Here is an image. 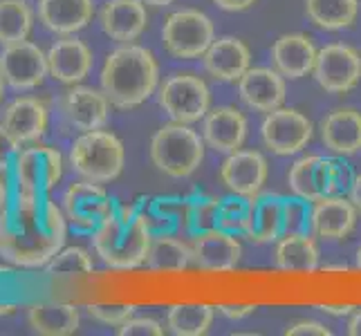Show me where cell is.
Segmentation results:
<instances>
[{
	"mask_svg": "<svg viewBox=\"0 0 361 336\" xmlns=\"http://www.w3.org/2000/svg\"><path fill=\"white\" fill-rule=\"evenodd\" d=\"M41 202L11 193L9 206L0 213V256L7 263L36 269L45 267L61 249L68 231L49 229L41 218Z\"/></svg>",
	"mask_w": 361,
	"mask_h": 336,
	"instance_id": "obj_1",
	"label": "cell"
},
{
	"mask_svg": "<svg viewBox=\"0 0 361 336\" xmlns=\"http://www.w3.org/2000/svg\"><path fill=\"white\" fill-rule=\"evenodd\" d=\"M159 70L153 54L142 45H123L110 52L102 68V90L117 108L142 106L157 88Z\"/></svg>",
	"mask_w": 361,
	"mask_h": 336,
	"instance_id": "obj_2",
	"label": "cell"
},
{
	"mask_svg": "<svg viewBox=\"0 0 361 336\" xmlns=\"http://www.w3.org/2000/svg\"><path fill=\"white\" fill-rule=\"evenodd\" d=\"M151 242L146 218L130 209H115L92 231L97 256L113 269H135L144 265Z\"/></svg>",
	"mask_w": 361,
	"mask_h": 336,
	"instance_id": "obj_3",
	"label": "cell"
},
{
	"mask_svg": "<svg viewBox=\"0 0 361 336\" xmlns=\"http://www.w3.org/2000/svg\"><path fill=\"white\" fill-rule=\"evenodd\" d=\"M151 159L169 178H189L204 159V139L189 123H166L153 135Z\"/></svg>",
	"mask_w": 361,
	"mask_h": 336,
	"instance_id": "obj_4",
	"label": "cell"
},
{
	"mask_svg": "<svg viewBox=\"0 0 361 336\" xmlns=\"http://www.w3.org/2000/svg\"><path fill=\"white\" fill-rule=\"evenodd\" d=\"M70 164L83 180L108 184L123 170V144L108 130H88L70 148Z\"/></svg>",
	"mask_w": 361,
	"mask_h": 336,
	"instance_id": "obj_5",
	"label": "cell"
},
{
	"mask_svg": "<svg viewBox=\"0 0 361 336\" xmlns=\"http://www.w3.org/2000/svg\"><path fill=\"white\" fill-rule=\"evenodd\" d=\"M14 195L39 200L59 184L63 175V157L49 146H36L18 151L14 164Z\"/></svg>",
	"mask_w": 361,
	"mask_h": 336,
	"instance_id": "obj_6",
	"label": "cell"
},
{
	"mask_svg": "<svg viewBox=\"0 0 361 336\" xmlns=\"http://www.w3.org/2000/svg\"><path fill=\"white\" fill-rule=\"evenodd\" d=\"M161 41L166 49L178 58L204 56L214 43V23L197 9H182L171 14L161 30Z\"/></svg>",
	"mask_w": 361,
	"mask_h": 336,
	"instance_id": "obj_7",
	"label": "cell"
},
{
	"mask_svg": "<svg viewBox=\"0 0 361 336\" xmlns=\"http://www.w3.org/2000/svg\"><path fill=\"white\" fill-rule=\"evenodd\" d=\"M211 94L207 83L193 74H176L159 88V106L173 121L193 123L207 117Z\"/></svg>",
	"mask_w": 361,
	"mask_h": 336,
	"instance_id": "obj_8",
	"label": "cell"
},
{
	"mask_svg": "<svg viewBox=\"0 0 361 336\" xmlns=\"http://www.w3.org/2000/svg\"><path fill=\"white\" fill-rule=\"evenodd\" d=\"M314 79L326 92L343 94L361 81V54L350 45L334 43L317 52Z\"/></svg>",
	"mask_w": 361,
	"mask_h": 336,
	"instance_id": "obj_9",
	"label": "cell"
},
{
	"mask_svg": "<svg viewBox=\"0 0 361 336\" xmlns=\"http://www.w3.org/2000/svg\"><path fill=\"white\" fill-rule=\"evenodd\" d=\"M263 144L276 155H294L312 139V121L292 108H276L267 112L260 126Z\"/></svg>",
	"mask_w": 361,
	"mask_h": 336,
	"instance_id": "obj_10",
	"label": "cell"
},
{
	"mask_svg": "<svg viewBox=\"0 0 361 336\" xmlns=\"http://www.w3.org/2000/svg\"><path fill=\"white\" fill-rule=\"evenodd\" d=\"M49 74L47 54L39 45L30 41H18L5 45L0 52V77L16 90H30L41 85Z\"/></svg>",
	"mask_w": 361,
	"mask_h": 336,
	"instance_id": "obj_11",
	"label": "cell"
},
{
	"mask_svg": "<svg viewBox=\"0 0 361 336\" xmlns=\"http://www.w3.org/2000/svg\"><path fill=\"white\" fill-rule=\"evenodd\" d=\"M113 211L115 202L102 189V184L90 180L72 184L63 195V213L68 222H72L79 229L94 231Z\"/></svg>",
	"mask_w": 361,
	"mask_h": 336,
	"instance_id": "obj_12",
	"label": "cell"
},
{
	"mask_svg": "<svg viewBox=\"0 0 361 336\" xmlns=\"http://www.w3.org/2000/svg\"><path fill=\"white\" fill-rule=\"evenodd\" d=\"M290 189L294 195L303 200L317 202L326 195H334L339 191L337 182V159L321 157V155H307L301 157L290 168Z\"/></svg>",
	"mask_w": 361,
	"mask_h": 336,
	"instance_id": "obj_13",
	"label": "cell"
},
{
	"mask_svg": "<svg viewBox=\"0 0 361 336\" xmlns=\"http://www.w3.org/2000/svg\"><path fill=\"white\" fill-rule=\"evenodd\" d=\"M220 180L231 193L254 197L267 182V161L258 151H233L220 166Z\"/></svg>",
	"mask_w": 361,
	"mask_h": 336,
	"instance_id": "obj_14",
	"label": "cell"
},
{
	"mask_svg": "<svg viewBox=\"0 0 361 336\" xmlns=\"http://www.w3.org/2000/svg\"><path fill=\"white\" fill-rule=\"evenodd\" d=\"M243 247L233 238L231 231L214 229L195 235L193 240V260L204 271H231L240 263Z\"/></svg>",
	"mask_w": 361,
	"mask_h": 336,
	"instance_id": "obj_15",
	"label": "cell"
},
{
	"mask_svg": "<svg viewBox=\"0 0 361 336\" xmlns=\"http://www.w3.org/2000/svg\"><path fill=\"white\" fill-rule=\"evenodd\" d=\"M63 115L81 132L99 130L108 121L110 101L104 90L99 92L94 88H85V85H74L63 97Z\"/></svg>",
	"mask_w": 361,
	"mask_h": 336,
	"instance_id": "obj_16",
	"label": "cell"
},
{
	"mask_svg": "<svg viewBox=\"0 0 361 336\" xmlns=\"http://www.w3.org/2000/svg\"><path fill=\"white\" fill-rule=\"evenodd\" d=\"M240 99L258 112H271L285 101V81L279 70L249 68L238 79Z\"/></svg>",
	"mask_w": 361,
	"mask_h": 336,
	"instance_id": "obj_17",
	"label": "cell"
},
{
	"mask_svg": "<svg viewBox=\"0 0 361 336\" xmlns=\"http://www.w3.org/2000/svg\"><path fill=\"white\" fill-rule=\"evenodd\" d=\"M247 119L231 106L209 110L202 123V139L218 153H233L245 144Z\"/></svg>",
	"mask_w": 361,
	"mask_h": 336,
	"instance_id": "obj_18",
	"label": "cell"
},
{
	"mask_svg": "<svg viewBox=\"0 0 361 336\" xmlns=\"http://www.w3.org/2000/svg\"><path fill=\"white\" fill-rule=\"evenodd\" d=\"M357 206L339 195H326L312 206V233L323 240H341L355 229Z\"/></svg>",
	"mask_w": 361,
	"mask_h": 336,
	"instance_id": "obj_19",
	"label": "cell"
},
{
	"mask_svg": "<svg viewBox=\"0 0 361 336\" xmlns=\"http://www.w3.org/2000/svg\"><path fill=\"white\" fill-rule=\"evenodd\" d=\"M99 20L113 41L130 43L146 30L148 14L144 0H108L99 14Z\"/></svg>",
	"mask_w": 361,
	"mask_h": 336,
	"instance_id": "obj_20",
	"label": "cell"
},
{
	"mask_svg": "<svg viewBox=\"0 0 361 336\" xmlns=\"http://www.w3.org/2000/svg\"><path fill=\"white\" fill-rule=\"evenodd\" d=\"M47 68L52 79L74 85L83 81L92 68V52L88 45L77 39L56 41L47 52Z\"/></svg>",
	"mask_w": 361,
	"mask_h": 336,
	"instance_id": "obj_21",
	"label": "cell"
},
{
	"mask_svg": "<svg viewBox=\"0 0 361 336\" xmlns=\"http://www.w3.org/2000/svg\"><path fill=\"white\" fill-rule=\"evenodd\" d=\"M249 63H252L249 47L233 36L214 41L204 52L207 72L220 81H238L249 70Z\"/></svg>",
	"mask_w": 361,
	"mask_h": 336,
	"instance_id": "obj_22",
	"label": "cell"
},
{
	"mask_svg": "<svg viewBox=\"0 0 361 336\" xmlns=\"http://www.w3.org/2000/svg\"><path fill=\"white\" fill-rule=\"evenodd\" d=\"M271 61L283 77L301 79L314 70L317 49L305 34H285L271 47Z\"/></svg>",
	"mask_w": 361,
	"mask_h": 336,
	"instance_id": "obj_23",
	"label": "cell"
},
{
	"mask_svg": "<svg viewBox=\"0 0 361 336\" xmlns=\"http://www.w3.org/2000/svg\"><path fill=\"white\" fill-rule=\"evenodd\" d=\"M3 126L16 137L20 144L41 139L47 128V108L39 99L20 97L11 101L3 112Z\"/></svg>",
	"mask_w": 361,
	"mask_h": 336,
	"instance_id": "obj_24",
	"label": "cell"
},
{
	"mask_svg": "<svg viewBox=\"0 0 361 336\" xmlns=\"http://www.w3.org/2000/svg\"><path fill=\"white\" fill-rule=\"evenodd\" d=\"M283 202L285 197L276 193H263L252 197L245 235L252 242H274L283 238Z\"/></svg>",
	"mask_w": 361,
	"mask_h": 336,
	"instance_id": "obj_25",
	"label": "cell"
},
{
	"mask_svg": "<svg viewBox=\"0 0 361 336\" xmlns=\"http://www.w3.org/2000/svg\"><path fill=\"white\" fill-rule=\"evenodd\" d=\"M321 137L334 155H353L361 148V112L353 108L334 110L321 123Z\"/></svg>",
	"mask_w": 361,
	"mask_h": 336,
	"instance_id": "obj_26",
	"label": "cell"
},
{
	"mask_svg": "<svg viewBox=\"0 0 361 336\" xmlns=\"http://www.w3.org/2000/svg\"><path fill=\"white\" fill-rule=\"evenodd\" d=\"M39 18L49 32L74 34L92 18V0H41Z\"/></svg>",
	"mask_w": 361,
	"mask_h": 336,
	"instance_id": "obj_27",
	"label": "cell"
},
{
	"mask_svg": "<svg viewBox=\"0 0 361 336\" xmlns=\"http://www.w3.org/2000/svg\"><path fill=\"white\" fill-rule=\"evenodd\" d=\"M27 321L36 334L68 336L79 330V307L72 303H36L30 307Z\"/></svg>",
	"mask_w": 361,
	"mask_h": 336,
	"instance_id": "obj_28",
	"label": "cell"
},
{
	"mask_svg": "<svg viewBox=\"0 0 361 336\" xmlns=\"http://www.w3.org/2000/svg\"><path fill=\"white\" fill-rule=\"evenodd\" d=\"M276 269L288 273H312L319 267V249L312 233L283 235L274 251Z\"/></svg>",
	"mask_w": 361,
	"mask_h": 336,
	"instance_id": "obj_29",
	"label": "cell"
},
{
	"mask_svg": "<svg viewBox=\"0 0 361 336\" xmlns=\"http://www.w3.org/2000/svg\"><path fill=\"white\" fill-rule=\"evenodd\" d=\"M216 307L207 303H178L169 309L166 328L176 336H202L214 323Z\"/></svg>",
	"mask_w": 361,
	"mask_h": 336,
	"instance_id": "obj_30",
	"label": "cell"
},
{
	"mask_svg": "<svg viewBox=\"0 0 361 336\" xmlns=\"http://www.w3.org/2000/svg\"><path fill=\"white\" fill-rule=\"evenodd\" d=\"M310 20L323 30L350 27L359 14L357 0H305Z\"/></svg>",
	"mask_w": 361,
	"mask_h": 336,
	"instance_id": "obj_31",
	"label": "cell"
},
{
	"mask_svg": "<svg viewBox=\"0 0 361 336\" xmlns=\"http://www.w3.org/2000/svg\"><path fill=\"white\" fill-rule=\"evenodd\" d=\"M193 247H186L176 238H155L146 256V267L151 271H182L191 265Z\"/></svg>",
	"mask_w": 361,
	"mask_h": 336,
	"instance_id": "obj_32",
	"label": "cell"
},
{
	"mask_svg": "<svg viewBox=\"0 0 361 336\" xmlns=\"http://www.w3.org/2000/svg\"><path fill=\"white\" fill-rule=\"evenodd\" d=\"M32 9L25 0H0V43L27 41L32 32Z\"/></svg>",
	"mask_w": 361,
	"mask_h": 336,
	"instance_id": "obj_33",
	"label": "cell"
},
{
	"mask_svg": "<svg viewBox=\"0 0 361 336\" xmlns=\"http://www.w3.org/2000/svg\"><path fill=\"white\" fill-rule=\"evenodd\" d=\"M47 276L52 278H79L92 273V258L81 247H63L45 265Z\"/></svg>",
	"mask_w": 361,
	"mask_h": 336,
	"instance_id": "obj_34",
	"label": "cell"
},
{
	"mask_svg": "<svg viewBox=\"0 0 361 336\" xmlns=\"http://www.w3.org/2000/svg\"><path fill=\"white\" fill-rule=\"evenodd\" d=\"M312 233V206L303 197H285L283 202V235Z\"/></svg>",
	"mask_w": 361,
	"mask_h": 336,
	"instance_id": "obj_35",
	"label": "cell"
},
{
	"mask_svg": "<svg viewBox=\"0 0 361 336\" xmlns=\"http://www.w3.org/2000/svg\"><path fill=\"white\" fill-rule=\"evenodd\" d=\"M249 211H252V197L231 193L220 200V229L225 231H245Z\"/></svg>",
	"mask_w": 361,
	"mask_h": 336,
	"instance_id": "obj_36",
	"label": "cell"
},
{
	"mask_svg": "<svg viewBox=\"0 0 361 336\" xmlns=\"http://www.w3.org/2000/svg\"><path fill=\"white\" fill-rule=\"evenodd\" d=\"M189 229L193 235L220 229V200L197 197L189 206Z\"/></svg>",
	"mask_w": 361,
	"mask_h": 336,
	"instance_id": "obj_37",
	"label": "cell"
},
{
	"mask_svg": "<svg viewBox=\"0 0 361 336\" xmlns=\"http://www.w3.org/2000/svg\"><path fill=\"white\" fill-rule=\"evenodd\" d=\"M88 309V314L99 321V323H104V325H110V328H119L123 325L130 316H135V305H108V303H94V305H88L85 307Z\"/></svg>",
	"mask_w": 361,
	"mask_h": 336,
	"instance_id": "obj_38",
	"label": "cell"
},
{
	"mask_svg": "<svg viewBox=\"0 0 361 336\" xmlns=\"http://www.w3.org/2000/svg\"><path fill=\"white\" fill-rule=\"evenodd\" d=\"M119 336H161L164 328L159 325L155 318L148 316H130L123 325L117 328Z\"/></svg>",
	"mask_w": 361,
	"mask_h": 336,
	"instance_id": "obj_39",
	"label": "cell"
},
{
	"mask_svg": "<svg viewBox=\"0 0 361 336\" xmlns=\"http://www.w3.org/2000/svg\"><path fill=\"white\" fill-rule=\"evenodd\" d=\"M18 146H20V142L3 126V123H0V170H7L11 164H14V159L20 151Z\"/></svg>",
	"mask_w": 361,
	"mask_h": 336,
	"instance_id": "obj_40",
	"label": "cell"
},
{
	"mask_svg": "<svg viewBox=\"0 0 361 336\" xmlns=\"http://www.w3.org/2000/svg\"><path fill=\"white\" fill-rule=\"evenodd\" d=\"M288 336H330L332 332L323 325V323H317V321H301L296 323V325L288 328L285 332Z\"/></svg>",
	"mask_w": 361,
	"mask_h": 336,
	"instance_id": "obj_41",
	"label": "cell"
},
{
	"mask_svg": "<svg viewBox=\"0 0 361 336\" xmlns=\"http://www.w3.org/2000/svg\"><path fill=\"white\" fill-rule=\"evenodd\" d=\"M220 314H225L227 318L231 321H240L249 314H254L256 312V305L254 303H222L216 307Z\"/></svg>",
	"mask_w": 361,
	"mask_h": 336,
	"instance_id": "obj_42",
	"label": "cell"
},
{
	"mask_svg": "<svg viewBox=\"0 0 361 336\" xmlns=\"http://www.w3.org/2000/svg\"><path fill=\"white\" fill-rule=\"evenodd\" d=\"M319 309L323 314H330V316H350L355 312V305H350V303H321Z\"/></svg>",
	"mask_w": 361,
	"mask_h": 336,
	"instance_id": "obj_43",
	"label": "cell"
},
{
	"mask_svg": "<svg viewBox=\"0 0 361 336\" xmlns=\"http://www.w3.org/2000/svg\"><path fill=\"white\" fill-rule=\"evenodd\" d=\"M214 3L225 11H243L252 7L256 0H214Z\"/></svg>",
	"mask_w": 361,
	"mask_h": 336,
	"instance_id": "obj_44",
	"label": "cell"
},
{
	"mask_svg": "<svg viewBox=\"0 0 361 336\" xmlns=\"http://www.w3.org/2000/svg\"><path fill=\"white\" fill-rule=\"evenodd\" d=\"M348 334H350V336H361V309H355L350 321H348Z\"/></svg>",
	"mask_w": 361,
	"mask_h": 336,
	"instance_id": "obj_45",
	"label": "cell"
},
{
	"mask_svg": "<svg viewBox=\"0 0 361 336\" xmlns=\"http://www.w3.org/2000/svg\"><path fill=\"white\" fill-rule=\"evenodd\" d=\"M350 200L357 206V211H361V175L355 178V182L350 184Z\"/></svg>",
	"mask_w": 361,
	"mask_h": 336,
	"instance_id": "obj_46",
	"label": "cell"
},
{
	"mask_svg": "<svg viewBox=\"0 0 361 336\" xmlns=\"http://www.w3.org/2000/svg\"><path fill=\"white\" fill-rule=\"evenodd\" d=\"M9 200H11V193H9V186L0 180V213L9 206Z\"/></svg>",
	"mask_w": 361,
	"mask_h": 336,
	"instance_id": "obj_47",
	"label": "cell"
},
{
	"mask_svg": "<svg viewBox=\"0 0 361 336\" xmlns=\"http://www.w3.org/2000/svg\"><path fill=\"white\" fill-rule=\"evenodd\" d=\"M14 312H16L14 303H0V316H11Z\"/></svg>",
	"mask_w": 361,
	"mask_h": 336,
	"instance_id": "obj_48",
	"label": "cell"
},
{
	"mask_svg": "<svg viewBox=\"0 0 361 336\" xmlns=\"http://www.w3.org/2000/svg\"><path fill=\"white\" fill-rule=\"evenodd\" d=\"M146 5H155V7H166L171 3H176V0H144Z\"/></svg>",
	"mask_w": 361,
	"mask_h": 336,
	"instance_id": "obj_49",
	"label": "cell"
},
{
	"mask_svg": "<svg viewBox=\"0 0 361 336\" xmlns=\"http://www.w3.org/2000/svg\"><path fill=\"white\" fill-rule=\"evenodd\" d=\"M3 94H5V81L0 77V101H3Z\"/></svg>",
	"mask_w": 361,
	"mask_h": 336,
	"instance_id": "obj_50",
	"label": "cell"
},
{
	"mask_svg": "<svg viewBox=\"0 0 361 336\" xmlns=\"http://www.w3.org/2000/svg\"><path fill=\"white\" fill-rule=\"evenodd\" d=\"M357 267L361 269V247H359V251H357Z\"/></svg>",
	"mask_w": 361,
	"mask_h": 336,
	"instance_id": "obj_51",
	"label": "cell"
}]
</instances>
